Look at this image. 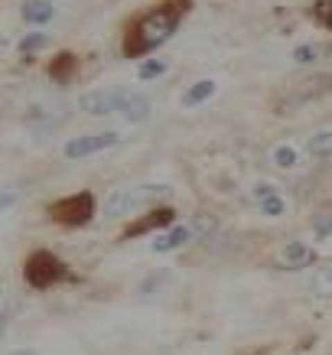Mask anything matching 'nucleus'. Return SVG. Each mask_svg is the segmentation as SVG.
<instances>
[{
	"mask_svg": "<svg viewBox=\"0 0 332 355\" xmlns=\"http://www.w3.org/2000/svg\"><path fill=\"white\" fill-rule=\"evenodd\" d=\"M212 95H215V82H212V78H199V82H193V85L186 88V95H182V105H186V108H195V105L209 101Z\"/></svg>",
	"mask_w": 332,
	"mask_h": 355,
	"instance_id": "11",
	"label": "nucleus"
},
{
	"mask_svg": "<svg viewBox=\"0 0 332 355\" xmlns=\"http://www.w3.org/2000/svg\"><path fill=\"white\" fill-rule=\"evenodd\" d=\"M310 291L320 293V297H329L332 293V264H326V268H320L316 274L310 277Z\"/></svg>",
	"mask_w": 332,
	"mask_h": 355,
	"instance_id": "17",
	"label": "nucleus"
},
{
	"mask_svg": "<svg viewBox=\"0 0 332 355\" xmlns=\"http://www.w3.org/2000/svg\"><path fill=\"white\" fill-rule=\"evenodd\" d=\"M23 277H26V284H30V287L46 291V287H53V284L69 280L72 274H69V268H65L59 258H53L49 251H36V254H30V261H26Z\"/></svg>",
	"mask_w": 332,
	"mask_h": 355,
	"instance_id": "2",
	"label": "nucleus"
},
{
	"mask_svg": "<svg viewBox=\"0 0 332 355\" xmlns=\"http://www.w3.org/2000/svg\"><path fill=\"white\" fill-rule=\"evenodd\" d=\"M40 46H46V36H43V33H33V36H23L20 49H23V53H33V49H40Z\"/></svg>",
	"mask_w": 332,
	"mask_h": 355,
	"instance_id": "22",
	"label": "nucleus"
},
{
	"mask_svg": "<svg viewBox=\"0 0 332 355\" xmlns=\"http://www.w3.org/2000/svg\"><path fill=\"white\" fill-rule=\"evenodd\" d=\"M118 134L114 130H98V134H85V137H72L65 144V157L69 160H82V157H91V153H101L107 147L118 144Z\"/></svg>",
	"mask_w": 332,
	"mask_h": 355,
	"instance_id": "5",
	"label": "nucleus"
},
{
	"mask_svg": "<svg viewBox=\"0 0 332 355\" xmlns=\"http://www.w3.org/2000/svg\"><path fill=\"white\" fill-rule=\"evenodd\" d=\"M310 13H313V20L316 23H322L326 30H332V0H316Z\"/></svg>",
	"mask_w": 332,
	"mask_h": 355,
	"instance_id": "19",
	"label": "nucleus"
},
{
	"mask_svg": "<svg viewBox=\"0 0 332 355\" xmlns=\"http://www.w3.org/2000/svg\"><path fill=\"white\" fill-rule=\"evenodd\" d=\"M55 17V7L49 0H26L23 3V20L26 23H46Z\"/></svg>",
	"mask_w": 332,
	"mask_h": 355,
	"instance_id": "13",
	"label": "nucleus"
},
{
	"mask_svg": "<svg viewBox=\"0 0 332 355\" xmlns=\"http://www.w3.org/2000/svg\"><path fill=\"white\" fill-rule=\"evenodd\" d=\"M306 150L316 160H329L332 157V130H316L310 140H306Z\"/></svg>",
	"mask_w": 332,
	"mask_h": 355,
	"instance_id": "14",
	"label": "nucleus"
},
{
	"mask_svg": "<svg viewBox=\"0 0 332 355\" xmlns=\"http://www.w3.org/2000/svg\"><path fill=\"white\" fill-rule=\"evenodd\" d=\"M121 98H124V88H98V92L82 95V111H85V114H91V118L118 114V111H121Z\"/></svg>",
	"mask_w": 332,
	"mask_h": 355,
	"instance_id": "6",
	"label": "nucleus"
},
{
	"mask_svg": "<svg viewBox=\"0 0 332 355\" xmlns=\"http://www.w3.org/2000/svg\"><path fill=\"white\" fill-rule=\"evenodd\" d=\"M270 163L280 166V170H293V166H300V150H297L293 144H280V147H274V153H270Z\"/></svg>",
	"mask_w": 332,
	"mask_h": 355,
	"instance_id": "15",
	"label": "nucleus"
},
{
	"mask_svg": "<svg viewBox=\"0 0 332 355\" xmlns=\"http://www.w3.org/2000/svg\"><path fill=\"white\" fill-rule=\"evenodd\" d=\"M287 212V202L280 199V196H270V199H264L261 202V216H268V218H277Z\"/></svg>",
	"mask_w": 332,
	"mask_h": 355,
	"instance_id": "20",
	"label": "nucleus"
},
{
	"mask_svg": "<svg viewBox=\"0 0 332 355\" xmlns=\"http://www.w3.org/2000/svg\"><path fill=\"white\" fill-rule=\"evenodd\" d=\"M49 216L55 218V222H62V225H85L88 218L95 216V196L91 193H72L65 196V199H59V202L49 205Z\"/></svg>",
	"mask_w": 332,
	"mask_h": 355,
	"instance_id": "4",
	"label": "nucleus"
},
{
	"mask_svg": "<svg viewBox=\"0 0 332 355\" xmlns=\"http://www.w3.org/2000/svg\"><path fill=\"white\" fill-rule=\"evenodd\" d=\"M118 114H124V118L134 121V124H137V121H147V114H150V101H147L143 95H137V92H128V88H124Z\"/></svg>",
	"mask_w": 332,
	"mask_h": 355,
	"instance_id": "8",
	"label": "nucleus"
},
{
	"mask_svg": "<svg viewBox=\"0 0 332 355\" xmlns=\"http://www.w3.org/2000/svg\"><path fill=\"white\" fill-rule=\"evenodd\" d=\"M193 238V232L189 228H173V232H166V235H157L153 238V251H160V254H166V251H176L180 245H186Z\"/></svg>",
	"mask_w": 332,
	"mask_h": 355,
	"instance_id": "12",
	"label": "nucleus"
},
{
	"mask_svg": "<svg viewBox=\"0 0 332 355\" xmlns=\"http://www.w3.org/2000/svg\"><path fill=\"white\" fill-rule=\"evenodd\" d=\"M316 235H320V238L332 235V216H326V218H316Z\"/></svg>",
	"mask_w": 332,
	"mask_h": 355,
	"instance_id": "24",
	"label": "nucleus"
},
{
	"mask_svg": "<svg viewBox=\"0 0 332 355\" xmlns=\"http://www.w3.org/2000/svg\"><path fill=\"white\" fill-rule=\"evenodd\" d=\"M62 121H65L62 108H46V105H33V108L23 114V124H26L33 134H53Z\"/></svg>",
	"mask_w": 332,
	"mask_h": 355,
	"instance_id": "7",
	"label": "nucleus"
},
{
	"mask_svg": "<svg viewBox=\"0 0 332 355\" xmlns=\"http://www.w3.org/2000/svg\"><path fill=\"white\" fill-rule=\"evenodd\" d=\"M186 10H189V0H163L160 7H150L147 13H140L137 20L128 26L124 55L128 59H140V55H147L150 49L163 46L176 33Z\"/></svg>",
	"mask_w": 332,
	"mask_h": 355,
	"instance_id": "1",
	"label": "nucleus"
},
{
	"mask_svg": "<svg viewBox=\"0 0 332 355\" xmlns=\"http://www.w3.org/2000/svg\"><path fill=\"white\" fill-rule=\"evenodd\" d=\"M72 69H76V55L62 53V55H59V59H55L53 65H49V76H53V78H59V82H65Z\"/></svg>",
	"mask_w": 332,
	"mask_h": 355,
	"instance_id": "18",
	"label": "nucleus"
},
{
	"mask_svg": "<svg viewBox=\"0 0 332 355\" xmlns=\"http://www.w3.org/2000/svg\"><path fill=\"white\" fill-rule=\"evenodd\" d=\"M254 196H257V202H264V199H270V196H277V189L270 183H261V186H254Z\"/></svg>",
	"mask_w": 332,
	"mask_h": 355,
	"instance_id": "23",
	"label": "nucleus"
},
{
	"mask_svg": "<svg viewBox=\"0 0 332 355\" xmlns=\"http://www.w3.org/2000/svg\"><path fill=\"white\" fill-rule=\"evenodd\" d=\"M313 261V248L303 245V241H287L283 251H280V264L283 268H303Z\"/></svg>",
	"mask_w": 332,
	"mask_h": 355,
	"instance_id": "10",
	"label": "nucleus"
},
{
	"mask_svg": "<svg viewBox=\"0 0 332 355\" xmlns=\"http://www.w3.org/2000/svg\"><path fill=\"white\" fill-rule=\"evenodd\" d=\"M163 72H166V62H160V59H147V62L140 65L137 76L140 78H157V76H163Z\"/></svg>",
	"mask_w": 332,
	"mask_h": 355,
	"instance_id": "21",
	"label": "nucleus"
},
{
	"mask_svg": "<svg viewBox=\"0 0 332 355\" xmlns=\"http://www.w3.org/2000/svg\"><path fill=\"white\" fill-rule=\"evenodd\" d=\"M322 55H332V46L306 43V46H297V49H293V59H297V62H320Z\"/></svg>",
	"mask_w": 332,
	"mask_h": 355,
	"instance_id": "16",
	"label": "nucleus"
},
{
	"mask_svg": "<svg viewBox=\"0 0 332 355\" xmlns=\"http://www.w3.org/2000/svg\"><path fill=\"white\" fill-rule=\"evenodd\" d=\"M173 222V209H157V212H150L147 218H140V222H134V225L124 232V238H137V235H147V232H153V228H163Z\"/></svg>",
	"mask_w": 332,
	"mask_h": 355,
	"instance_id": "9",
	"label": "nucleus"
},
{
	"mask_svg": "<svg viewBox=\"0 0 332 355\" xmlns=\"http://www.w3.org/2000/svg\"><path fill=\"white\" fill-rule=\"evenodd\" d=\"M332 92V76H316V78H303V82H297V85H290L283 95L277 98V114H287V111L293 108H303V105H310V101H316V98L329 95Z\"/></svg>",
	"mask_w": 332,
	"mask_h": 355,
	"instance_id": "3",
	"label": "nucleus"
}]
</instances>
